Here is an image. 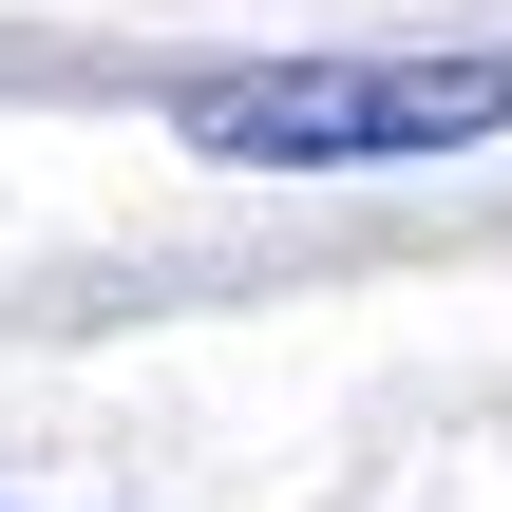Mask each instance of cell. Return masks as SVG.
I'll use <instances>...</instances> for the list:
<instances>
[{
	"instance_id": "6da1fadb",
	"label": "cell",
	"mask_w": 512,
	"mask_h": 512,
	"mask_svg": "<svg viewBox=\"0 0 512 512\" xmlns=\"http://www.w3.org/2000/svg\"><path fill=\"white\" fill-rule=\"evenodd\" d=\"M171 133L209 171H399L512 133V38L494 57H209L171 76Z\"/></svg>"
}]
</instances>
